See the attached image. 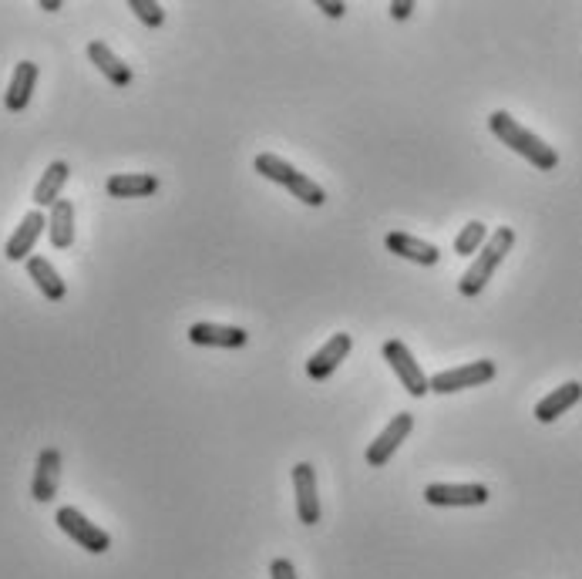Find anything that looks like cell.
Returning a JSON list of instances; mask_svg holds the SVG:
<instances>
[{
    "label": "cell",
    "mask_w": 582,
    "mask_h": 579,
    "mask_svg": "<svg viewBox=\"0 0 582 579\" xmlns=\"http://www.w3.org/2000/svg\"><path fill=\"white\" fill-rule=\"evenodd\" d=\"M488 128L502 145H508L512 152H519L525 162H532L535 169L552 172L559 165V152L552 145H545L539 135L529 132L525 125H519V118H512L508 112H492L488 115Z\"/></svg>",
    "instance_id": "6da1fadb"
},
{
    "label": "cell",
    "mask_w": 582,
    "mask_h": 579,
    "mask_svg": "<svg viewBox=\"0 0 582 579\" xmlns=\"http://www.w3.org/2000/svg\"><path fill=\"white\" fill-rule=\"evenodd\" d=\"M512 246H515V229L512 226H498L495 233L488 236V243L478 250L475 263L461 273V280H458L461 297H478V293L488 287V280L495 277V270L502 266L505 256L512 253Z\"/></svg>",
    "instance_id": "7a4b0ae2"
},
{
    "label": "cell",
    "mask_w": 582,
    "mask_h": 579,
    "mask_svg": "<svg viewBox=\"0 0 582 579\" xmlns=\"http://www.w3.org/2000/svg\"><path fill=\"white\" fill-rule=\"evenodd\" d=\"M54 522H58V529L64 532V536H68L71 542H78V546L91 556H101L112 549V536H108L101 526H95L85 512H78L75 505H61Z\"/></svg>",
    "instance_id": "3957f363"
},
{
    "label": "cell",
    "mask_w": 582,
    "mask_h": 579,
    "mask_svg": "<svg viewBox=\"0 0 582 579\" xmlns=\"http://www.w3.org/2000/svg\"><path fill=\"white\" fill-rule=\"evenodd\" d=\"M498 367L495 361H471V364H461V367H451V371H438L434 378H428V391L431 394H455V391H465V388H482V384L495 381Z\"/></svg>",
    "instance_id": "277c9868"
},
{
    "label": "cell",
    "mask_w": 582,
    "mask_h": 579,
    "mask_svg": "<svg viewBox=\"0 0 582 579\" xmlns=\"http://www.w3.org/2000/svg\"><path fill=\"white\" fill-rule=\"evenodd\" d=\"M488 499H492V492L482 482H431L424 489V502L438 505V509H475Z\"/></svg>",
    "instance_id": "5b68a950"
},
{
    "label": "cell",
    "mask_w": 582,
    "mask_h": 579,
    "mask_svg": "<svg viewBox=\"0 0 582 579\" xmlns=\"http://www.w3.org/2000/svg\"><path fill=\"white\" fill-rule=\"evenodd\" d=\"M381 354H384V361L391 364V371L397 374L401 388L408 391L411 398H424V394H428V374L421 371V364L414 361L411 347L404 344V340H384Z\"/></svg>",
    "instance_id": "8992f818"
},
{
    "label": "cell",
    "mask_w": 582,
    "mask_h": 579,
    "mask_svg": "<svg viewBox=\"0 0 582 579\" xmlns=\"http://www.w3.org/2000/svg\"><path fill=\"white\" fill-rule=\"evenodd\" d=\"M411 431H414V415H411V411H401V415H394L381 428V435H377L371 445H367V452H364L367 465H371V468H384L397 452H401V445L408 441Z\"/></svg>",
    "instance_id": "52a82bcc"
},
{
    "label": "cell",
    "mask_w": 582,
    "mask_h": 579,
    "mask_svg": "<svg viewBox=\"0 0 582 579\" xmlns=\"http://www.w3.org/2000/svg\"><path fill=\"white\" fill-rule=\"evenodd\" d=\"M48 229V216H44V209H31L21 223H17V229L11 233V240H7L4 246V256L11 263H27L34 253V243L41 240V233Z\"/></svg>",
    "instance_id": "ba28073f"
},
{
    "label": "cell",
    "mask_w": 582,
    "mask_h": 579,
    "mask_svg": "<svg viewBox=\"0 0 582 579\" xmlns=\"http://www.w3.org/2000/svg\"><path fill=\"white\" fill-rule=\"evenodd\" d=\"M293 492H297V516L303 526L320 522V495H317V472L310 462H300L293 468Z\"/></svg>",
    "instance_id": "9c48e42d"
},
{
    "label": "cell",
    "mask_w": 582,
    "mask_h": 579,
    "mask_svg": "<svg viewBox=\"0 0 582 579\" xmlns=\"http://www.w3.org/2000/svg\"><path fill=\"white\" fill-rule=\"evenodd\" d=\"M350 347H354V337H350V334H334V337L327 340V344L320 347V351H313V354H310L307 374H310L313 381H327L330 374H334L337 367L347 361Z\"/></svg>",
    "instance_id": "30bf717a"
},
{
    "label": "cell",
    "mask_w": 582,
    "mask_h": 579,
    "mask_svg": "<svg viewBox=\"0 0 582 579\" xmlns=\"http://www.w3.org/2000/svg\"><path fill=\"white\" fill-rule=\"evenodd\" d=\"M384 246H387V253L401 256V260H408V263H418V266H434L441 260L438 246L428 243V240H418V236H411V233H401V229L387 233Z\"/></svg>",
    "instance_id": "8fae6325"
},
{
    "label": "cell",
    "mask_w": 582,
    "mask_h": 579,
    "mask_svg": "<svg viewBox=\"0 0 582 579\" xmlns=\"http://www.w3.org/2000/svg\"><path fill=\"white\" fill-rule=\"evenodd\" d=\"M105 192L112 199H149L159 192V176H152V172H115V176H108Z\"/></svg>",
    "instance_id": "7c38bea8"
},
{
    "label": "cell",
    "mask_w": 582,
    "mask_h": 579,
    "mask_svg": "<svg viewBox=\"0 0 582 579\" xmlns=\"http://www.w3.org/2000/svg\"><path fill=\"white\" fill-rule=\"evenodd\" d=\"M38 64L34 61H21L14 68V75H11V85H7L4 91V108L7 112H14V115H21L27 105H31V98H34V85H38Z\"/></svg>",
    "instance_id": "4fadbf2b"
},
{
    "label": "cell",
    "mask_w": 582,
    "mask_h": 579,
    "mask_svg": "<svg viewBox=\"0 0 582 579\" xmlns=\"http://www.w3.org/2000/svg\"><path fill=\"white\" fill-rule=\"evenodd\" d=\"M58 482H61V452L58 448H44L38 455V465H34V482H31L34 502H51L58 495Z\"/></svg>",
    "instance_id": "5bb4252c"
},
{
    "label": "cell",
    "mask_w": 582,
    "mask_h": 579,
    "mask_svg": "<svg viewBox=\"0 0 582 579\" xmlns=\"http://www.w3.org/2000/svg\"><path fill=\"white\" fill-rule=\"evenodd\" d=\"M189 340L196 347H246L249 334H246L243 327L209 324V320H199V324L189 327Z\"/></svg>",
    "instance_id": "9a60e30c"
},
{
    "label": "cell",
    "mask_w": 582,
    "mask_h": 579,
    "mask_svg": "<svg viewBox=\"0 0 582 579\" xmlns=\"http://www.w3.org/2000/svg\"><path fill=\"white\" fill-rule=\"evenodd\" d=\"M88 58H91V64H95V68L101 71V75H105L108 81H112L115 88H128L132 85V68H128V64L118 58V54L108 48L105 41H91L88 44Z\"/></svg>",
    "instance_id": "2e32d148"
},
{
    "label": "cell",
    "mask_w": 582,
    "mask_h": 579,
    "mask_svg": "<svg viewBox=\"0 0 582 579\" xmlns=\"http://www.w3.org/2000/svg\"><path fill=\"white\" fill-rule=\"evenodd\" d=\"M582 401V384L579 381H566L562 388H556L552 394H545V398L535 404V421H542V425H552L559 415H566L572 404Z\"/></svg>",
    "instance_id": "e0dca14e"
},
{
    "label": "cell",
    "mask_w": 582,
    "mask_h": 579,
    "mask_svg": "<svg viewBox=\"0 0 582 579\" xmlns=\"http://www.w3.org/2000/svg\"><path fill=\"white\" fill-rule=\"evenodd\" d=\"M48 240L54 250H71V243H75V202L71 199H58L51 206Z\"/></svg>",
    "instance_id": "ac0fdd59"
},
{
    "label": "cell",
    "mask_w": 582,
    "mask_h": 579,
    "mask_svg": "<svg viewBox=\"0 0 582 579\" xmlns=\"http://www.w3.org/2000/svg\"><path fill=\"white\" fill-rule=\"evenodd\" d=\"M27 277H31L34 287L44 293V300L61 303L68 297V283L61 280V273L54 270L51 260H44V256H31V260H27Z\"/></svg>",
    "instance_id": "d6986e66"
},
{
    "label": "cell",
    "mask_w": 582,
    "mask_h": 579,
    "mask_svg": "<svg viewBox=\"0 0 582 579\" xmlns=\"http://www.w3.org/2000/svg\"><path fill=\"white\" fill-rule=\"evenodd\" d=\"M71 179V165L58 159V162H51L48 169H44V176L38 179V186H34V206L38 209H51L54 202L61 199V189H64V182Z\"/></svg>",
    "instance_id": "ffe728a7"
},
{
    "label": "cell",
    "mask_w": 582,
    "mask_h": 579,
    "mask_svg": "<svg viewBox=\"0 0 582 579\" xmlns=\"http://www.w3.org/2000/svg\"><path fill=\"white\" fill-rule=\"evenodd\" d=\"M253 169L260 172L263 179H270V182H276V186H283V189H290L293 182H297V176H300V169H293L290 162L280 159V155H273V152L256 155Z\"/></svg>",
    "instance_id": "44dd1931"
},
{
    "label": "cell",
    "mask_w": 582,
    "mask_h": 579,
    "mask_svg": "<svg viewBox=\"0 0 582 579\" xmlns=\"http://www.w3.org/2000/svg\"><path fill=\"white\" fill-rule=\"evenodd\" d=\"M485 243H488V226L478 223V219H471V223L455 236V253L458 256H478V250H482Z\"/></svg>",
    "instance_id": "7402d4cb"
},
{
    "label": "cell",
    "mask_w": 582,
    "mask_h": 579,
    "mask_svg": "<svg viewBox=\"0 0 582 579\" xmlns=\"http://www.w3.org/2000/svg\"><path fill=\"white\" fill-rule=\"evenodd\" d=\"M128 11H132L145 27H152V31L165 24V7L159 0H128Z\"/></svg>",
    "instance_id": "603a6c76"
},
{
    "label": "cell",
    "mask_w": 582,
    "mask_h": 579,
    "mask_svg": "<svg viewBox=\"0 0 582 579\" xmlns=\"http://www.w3.org/2000/svg\"><path fill=\"white\" fill-rule=\"evenodd\" d=\"M270 576L273 579H297V569H293L290 559H273V566H270Z\"/></svg>",
    "instance_id": "cb8c5ba5"
},
{
    "label": "cell",
    "mask_w": 582,
    "mask_h": 579,
    "mask_svg": "<svg viewBox=\"0 0 582 579\" xmlns=\"http://www.w3.org/2000/svg\"><path fill=\"white\" fill-rule=\"evenodd\" d=\"M317 11H323L327 17H334V21H337V17L347 14V4H344V0H317Z\"/></svg>",
    "instance_id": "d4e9b609"
},
{
    "label": "cell",
    "mask_w": 582,
    "mask_h": 579,
    "mask_svg": "<svg viewBox=\"0 0 582 579\" xmlns=\"http://www.w3.org/2000/svg\"><path fill=\"white\" fill-rule=\"evenodd\" d=\"M411 14H414V0H394V4H391L394 21H408Z\"/></svg>",
    "instance_id": "484cf974"
},
{
    "label": "cell",
    "mask_w": 582,
    "mask_h": 579,
    "mask_svg": "<svg viewBox=\"0 0 582 579\" xmlns=\"http://www.w3.org/2000/svg\"><path fill=\"white\" fill-rule=\"evenodd\" d=\"M41 11H48V14L61 11V0H41Z\"/></svg>",
    "instance_id": "4316f807"
}]
</instances>
